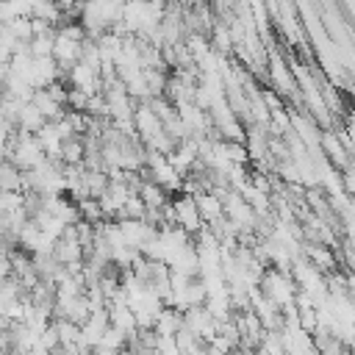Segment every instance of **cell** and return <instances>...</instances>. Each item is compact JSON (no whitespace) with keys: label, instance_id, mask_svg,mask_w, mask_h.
<instances>
[{"label":"cell","instance_id":"1","mask_svg":"<svg viewBox=\"0 0 355 355\" xmlns=\"http://www.w3.org/2000/svg\"><path fill=\"white\" fill-rule=\"evenodd\" d=\"M258 288H261V294H263L272 305H277L280 311L288 308V305H294L297 283H294L291 272H280V269H275V266H266L263 275H261V280H258Z\"/></svg>","mask_w":355,"mask_h":355},{"label":"cell","instance_id":"2","mask_svg":"<svg viewBox=\"0 0 355 355\" xmlns=\"http://www.w3.org/2000/svg\"><path fill=\"white\" fill-rule=\"evenodd\" d=\"M172 211H175V225L183 227L189 236H194L197 230L205 227V222L200 219V211H197L191 194H172Z\"/></svg>","mask_w":355,"mask_h":355},{"label":"cell","instance_id":"3","mask_svg":"<svg viewBox=\"0 0 355 355\" xmlns=\"http://www.w3.org/2000/svg\"><path fill=\"white\" fill-rule=\"evenodd\" d=\"M183 327L189 333H194L200 341H211L214 333H216V319L202 305H194V308H186L183 311Z\"/></svg>","mask_w":355,"mask_h":355},{"label":"cell","instance_id":"4","mask_svg":"<svg viewBox=\"0 0 355 355\" xmlns=\"http://www.w3.org/2000/svg\"><path fill=\"white\" fill-rule=\"evenodd\" d=\"M133 128H136V136H139V141H147V139H153L155 133H161L164 128H161V119L155 116V111L150 108V103L147 100H139L136 105H133Z\"/></svg>","mask_w":355,"mask_h":355},{"label":"cell","instance_id":"5","mask_svg":"<svg viewBox=\"0 0 355 355\" xmlns=\"http://www.w3.org/2000/svg\"><path fill=\"white\" fill-rule=\"evenodd\" d=\"M180 327H183V311L164 305V308L155 313V322H153V333H155V336H175Z\"/></svg>","mask_w":355,"mask_h":355},{"label":"cell","instance_id":"6","mask_svg":"<svg viewBox=\"0 0 355 355\" xmlns=\"http://www.w3.org/2000/svg\"><path fill=\"white\" fill-rule=\"evenodd\" d=\"M105 311H108V324L116 327V330H122L125 338L130 341L136 336V330H139L136 327V319H133V311L128 305H108Z\"/></svg>","mask_w":355,"mask_h":355},{"label":"cell","instance_id":"7","mask_svg":"<svg viewBox=\"0 0 355 355\" xmlns=\"http://www.w3.org/2000/svg\"><path fill=\"white\" fill-rule=\"evenodd\" d=\"M28 103H31V105H33V108L47 119V122H55V119L67 111V108H64L61 103H55L44 89H33V94H31V100H28Z\"/></svg>","mask_w":355,"mask_h":355},{"label":"cell","instance_id":"8","mask_svg":"<svg viewBox=\"0 0 355 355\" xmlns=\"http://www.w3.org/2000/svg\"><path fill=\"white\" fill-rule=\"evenodd\" d=\"M136 194H139V200L144 202V208H161V205L169 200V194L164 191V186H158V183L150 180V178H141V180H139Z\"/></svg>","mask_w":355,"mask_h":355},{"label":"cell","instance_id":"9","mask_svg":"<svg viewBox=\"0 0 355 355\" xmlns=\"http://www.w3.org/2000/svg\"><path fill=\"white\" fill-rule=\"evenodd\" d=\"M194 197V205L200 211V219L208 225V222H216L222 216V200L214 194V191H197L191 194Z\"/></svg>","mask_w":355,"mask_h":355},{"label":"cell","instance_id":"10","mask_svg":"<svg viewBox=\"0 0 355 355\" xmlns=\"http://www.w3.org/2000/svg\"><path fill=\"white\" fill-rule=\"evenodd\" d=\"M83 155H86L83 136H69V139L61 141V153H58V158H61L64 166H78V164H83Z\"/></svg>","mask_w":355,"mask_h":355},{"label":"cell","instance_id":"11","mask_svg":"<svg viewBox=\"0 0 355 355\" xmlns=\"http://www.w3.org/2000/svg\"><path fill=\"white\" fill-rule=\"evenodd\" d=\"M0 189L3 191H25V178L22 169H17L11 161H0Z\"/></svg>","mask_w":355,"mask_h":355},{"label":"cell","instance_id":"12","mask_svg":"<svg viewBox=\"0 0 355 355\" xmlns=\"http://www.w3.org/2000/svg\"><path fill=\"white\" fill-rule=\"evenodd\" d=\"M47 119L31 105V103H22L19 114H17V130H28V133H36Z\"/></svg>","mask_w":355,"mask_h":355},{"label":"cell","instance_id":"13","mask_svg":"<svg viewBox=\"0 0 355 355\" xmlns=\"http://www.w3.org/2000/svg\"><path fill=\"white\" fill-rule=\"evenodd\" d=\"M75 205H78V216H80L83 222H89V225H100V222H105L97 197H80V200H75Z\"/></svg>","mask_w":355,"mask_h":355},{"label":"cell","instance_id":"14","mask_svg":"<svg viewBox=\"0 0 355 355\" xmlns=\"http://www.w3.org/2000/svg\"><path fill=\"white\" fill-rule=\"evenodd\" d=\"M53 324H55V333H58V344H78L80 324H75L69 319H53Z\"/></svg>","mask_w":355,"mask_h":355},{"label":"cell","instance_id":"15","mask_svg":"<svg viewBox=\"0 0 355 355\" xmlns=\"http://www.w3.org/2000/svg\"><path fill=\"white\" fill-rule=\"evenodd\" d=\"M125 344H128V338H125V333L108 324V327L103 330V336H100V344H97V347H105V349H114V352H119V349H122Z\"/></svg>","mask_w":355,"mask_h":355},{"label":"cell","instance_id":"16","mask_svg":"<svg viewBox=\"0 0 355 355\" xmlns=\"http://www.w3.org/2000/svg\"><path fill=\"white\" fill-rule=\"evenodd\" d=\"M86 103H89V94H86V92L72 89V86L67 89V103H64V105H67L69 111H86Z\"/></svg>","mask_w":355,"mask_h":355},{"label":"cell","instance_id":"17","mask_svg":"<svg viewBox=\"0 0 355 355\" xmlns=\"http://www.w3.org/2000/svg\"><path fill=\"white\" fill-rule=\"evenodd\" d=\"M297 324L302 330H313L316 327V305H308V308H297Z\"/></svg>","mask_w":355,"mask_h":355},{"label":"cell","instance_id":"18","mask_svg":"<svg viewBox=\"0 0 355 355\" xmlns=\"http://www.w3.org/2000/svg\"><path fill=\"white\" fill-rule=\"evenodd\" d=\"M183 355H208V347L200 341V344H194V347H191L189 352H183Z\"/></svg>","mask_w":355,"mask_h":355},{"label":"cell","instance_id":"19","mask_svg":"<svg viewBox=\"0 0 355 355\" xmlns=\"http://www.w3.org/2000/svg\"><path fill=\"white\" fill-rule=\"evenodd\" d=\"M305 355H322V352H319V349H313V347H311V349H308V352H305Z\"/></svg>","mask_w":355,"mask_h":355}]
</instances>
